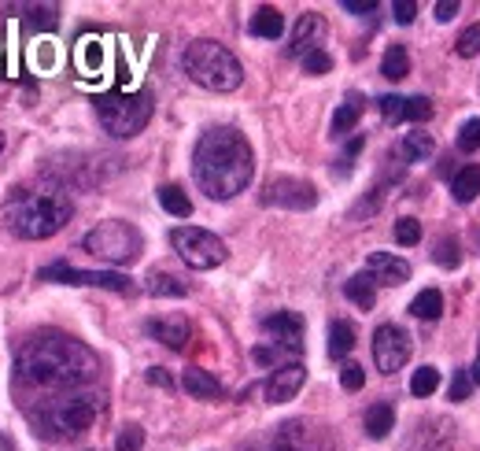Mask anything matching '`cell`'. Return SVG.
Wrapping results in <instances>:
<instances>
[{"label": "cell", "mask_w": 480, "mask_h": 451, "mask_svg": "<svg viewBox=\"0 0 480 451\" xmlns=\"http://www.w3.org/2000/svg\"><path fill=\"white\" fill-rule=\"evenodd\" d=\"M100 374V359L89 344H81L67 333H37L19 348L15 378L27 388H45V393H67V388H86Z\"/></svg>", "instance_id": "1"}, {"label": "cell", "mask_w": 480, "mask_h": 451, "mask_svg": "<svg viewBox=\"0 0 480 451\" xmlns=\"http://www.w3.org/2000/svg\"><path fill=\"white\" fill-rule=\"evenodd\" d=\"M193 174L196 186L211 200H233L248 189L255 174V152L248 137L233 126H211L193 152Z\"/></svg>", "instance_id": "2"}, {"label": "cell", "mask_w": 480, "mask_h": 451, "mask_svg": "<svg viewBox=\"0 0 480 451\" xmlns=\"http://www.w3.org/2000/svg\"><path fill=\"white\" fill-rule=\"evenodd\" d=\"M71 196L59 189H15L4 203V226L23 241H49L71 222Z\"/></svg>", "instance_id": "3"}, {"label": "cell", "mask_w": 480, "mask_h": 451, "mask_svg": "<svg viewBox=\"0 0 480 451\" xmlns=\"http://www.w3.org/2000/svg\"><path fill=\"white\" fill-rule=\"evenodd\" d=\"M181 64H185V74H189L196 86L203 89H211V93H233L240 81H244V67H240V59L229 52L225 45H218V41L211 37H200L193 41L189 49H185L181 56Z\"/></svg>", "instance_id": "4"}, {"label": "cell", "mask_w": 480, "mask_h": 451, "mask_svg": "<svg viewBox=\"0 0 480 451\" xmlns=\"http://www.w3.org/2000/svg\"><path fill=\"white\" fill-rule=\"evenodd\" d=\"M100 411H103V400L96 393H71L45 407V418H41L37 433H49L56 440H74L81 433H89Z\"/></svg>", "instance_id": "5"}, {"label": "cell", "mask_w": 480, "mask_h": 451, "mask_svg": "<svg viewBox=\"0 0 480 451\" xmlns=\"http://www.w3.org/2000/svg\"><path fill=\"white\" fill-rule=\"evenodd\" d=\"M96 115H100V126L108 130L111 137L126 141L137 137L152 118V93L149 89H137V93H108L96 100Z\"/></svg>", "instance_id": "6"}, {"label": "cell", "mask_w": 480, "mask_h": 451, "mask_svg": "<svg viewBox=\"0 0 480 451\" xmlns=\"http://www.w3.org/2000/svg\"><path fill=\"white\" fill-rule=\"evenodd\" d=\"M81 248H86L89 256L103 259V263H111V266H130L141 259V248H144V241H141V230L130 222H122V218H111V222H100L96 230L86 233V241H81Z\"/></svg>", "instance_id": "7"}, {"label": "cell", "mask_w": 480, "mask_h": 451, "mask_svg": "<svg viewBox=\"0 0 480 451\" xmlns=\"http://www.w3.org/2000/svg\"><path fill=\"white\" fill-rule=\"evenodd\" d=\"M171 244L181 256V263H189L193 271H215L225 263V241L215 237L211 230H200V226H178L171 230Z\"/></svg>", "instance_id": "8"}, {"label": "cell", "mask_w": 480, "mask_h": 451, "mask_svg": "<svg viewBox=\"0 0 480 451\" xmlns=\"http://www.w3.org/2000/svg\"><path fill=\"white\" fill-rule=\"evenodd\" d=\"M37 278L41 281H59V285H93V289H111V293H122V296L133 293V281L126 274H118V271H81V266H71V263H52Z\"/></svg>", "instance_id": "9"}, {"label": "cell", "mask_w": 480, "mask_h": 451, "mask_svg": "<svg viewBox=\"0 0 480 451\" xmlns=\"http://www.w3.org/2000/svg\"><path fill=\"white\" fill-rule=\"evenodd\" d=\"M410 359V337L407 330H400V325H377L373 330V366H377L381 374H400L403 366Z\"/></svg>", "instance_id": "10"}, {"label": "cell", "mask_w": 480, "mask_h": 451, "mask_svg": "<svg viewBox=\"0 0 480 451\" xmlns=\"http://www.w3.org/2000/svg\"><path fill=\"white\" fill-rule=\"evenodd\" d=\"M270 451H332V444H329V433L322 425L307 422V418H296V422H285L278 429Z\"/></svg>", "instance_id": "11"}, {"label": "cell", "mask_w": 480, "mask_h": 451, "mask_svg": "<svg viewBox=\"0 0 480 451\" xmlns=\"http://www.w3.org/2000/svg\"><path fill=\"white\" fill-rule=\"evenodd\" d=\"M263 203H270V208H292V211H307L318 203V193L310 181L303 178H270L266 189H263Z\"/></svg>", "instance_id": "12"}, {"label": "cell", "mask_w": 480, "mask_h": 451, "mask_svg": "<svg viewBox=\"0 0 480 451\" xmlns=\"http://www.w3.org/2000/svg\"><path fill=\"white\" fill-rule=\"evenodd\" d=\"M263 333H266V344L278 348L281 355L296 359L303 352V318L296 311H278V315L263 318Z\"/></svg>", "instance_id": "13"}, {"label": "cell", "mask_w": 480, "mask_h": 451, "mask_svg": "<svg viewBox=\"0 0 480 451\" xmlns=\"http://www.w3.org/2000/svg\"><path fill=\"white\" fill-rule=\"evenodd\" d=\"M322 37H325V19L318 11H303L296 19V27H292V37H288V56H310V52H318L322 45Z\"/></svg>", "instance_id": "14"}, {"label": "cell", "mask_w": 480, "mask_h": 451, "mask_svg": "<svg viewBox=\"0 0 480 451\" xmlns=\"http://www.w3.org/2000/svg\"><path fill=\"white\" fill-rule=\"evenodd\" d=\"M307 381V371H303V363H285L278 366L274 374L266 378V403H288V400H296L300 396V388Z\"/></svg>", "instance_id": "15"}, {"label": "cell", "mask_w": 480, "mask_h": 451, "mask_svg": "<svg viewBox=\"0 0 480 451\" xmlns=\"http://www.w3.org/2000/svg\"><path fill=\"white\" fill-rule=\"evenodd\" d=\"M377 108L388 122H429L432 118L429 96H381Z\"/></svg>", "instance_id": "16"}, {"label": "cell", "mask_w": 480, "mask_h": 451, "mask_svg": "<svg viewBox=\"0 0 480 451\" xmlns=\"http://www.w3.org/2000/svg\"><path fill=\"white\" fill-rule=\"evenodd\" d=\"M410 451H454V422L451 418L422 422V429L414 433Z\"/></svg>", "instance_id": "17"}, {"label": "cell", "mask_w": 480, "mask_h": 451, "mask_svg": "<svg viewBox=\"0 0 480 451\" xmlns=\"http://www.w3.org/2000/svg\"><path fill=\"white\" fill-rule=\"evenodd\" d=\"M366 274L377 285H403V281H410V266H407V259L392 256V252H370Z\"/></svg>", "instance_id": "18"}, {"label": "cell", "mask_w": 480, "mask_h": 451, "mask_svg": "<svg viewBox=\"0 0 480 451\" xmlns=\"http://www.w3.org/2000/svg\"><path fill=\"white\" fill-rule=\"evenodd\" d=\"M149 337H156L159 344L181 352V348L189 344V337H193V325H189V318H185V315H163V318L149 322Z\"/></svg>", "instance_id": "19"}, {"label": "cell", "mask_w": 480, "mask_h": 451, "mask_svg": "<svg viewBox=\"0 0 480 451\" xmlns=\"http://www.w3.org/2000/svg\"><path fill=\"white\" fill-rule=\"evenodd\" d=\"M362 111H366V96L362 93H347L344 96V104L332 111V137H347L354 126H359V118H362Z\"/></svg>", "instance_id": "20"}, {"label": "cell", "mask_w": 480, "mask_h": 451, "mask_svg": "<svg viewBox=\"0 0 480 451\" xmlns=\"http://www.w3.org/2000/svg\"><path fill=\"white\" fill-rule=\"evenodd\" d=\"M181 385H185V393L196 400H222V381L215 374L200 371V366H189V371L181 374Z\"/></svg>", "instance_id": "21"}, {"label": "cell", "mask_w": 480, "mask_h": 451, "mask_svg": "<svg viewBox=\"0 0 480 451\" xmlns=\"http://www.w3.org/2000/svg\"><path fill=\"white\" fill-rule=\"evenodd\" d=\"M252 34H255V37H266V41H278V37L285 34V15H281L274 4L255 8V15H252Z\"/></svg>", "instance_id": "22"}, {"label": "cell", "mask_w": 480, "mask_h": 451, "mask_svg": "<svg viewBox=\"0 0 480 451\" xmlns=\"http://www.w3.org/2000/svg\"><path fill=\"white\" fill-rule=\"evenodd\" d=\"M432 149H436V141H432V134H403V141L395 145V156H403V167L407 163H417V159H429L432 156Z\"/></svg>", "instance_id": "23"}, {"label": "cell", "mask_w": 480, "mask_h": 451, "mask_svg": "<svg viewBox=\"0 0 480 451\" xmlns=\"http://www.w3.org/2000/svg\"><path fill=\"white\" fill-rule=\"evenodd\" d=\"M344 296L354 303V307H362V311H373V303H377V289H373V278L370 274H354L344 281Z\"/></svg>", "instance_id": "24"}, {"label": "cell", "mask_w": 480, "mask_h": 451, "mask_svg": "<svg viewBox=\"0 0 480 451\" xmlns=\"http://www.w3.org/2000/svg\"><path fill=\"white\" fill-rule=\"evenodd\" d=\"M451 193H454L458 203H473L476 200V193H480V167H476V163H466V167L451 178Z\"/></svg>", "instance_id": "25"}, {"label": "cell", "mask_w": 480, "mask_h": 451, "mask_svg": "<svg viewBox=\"0 0 480 451\" xmlns=\"http://www.w3.org/2000/svg\"><path fill=\"white\" fill-rule=\"evenodd\" d=\"M410 315L422 318V322H436L444 315V293L440 289H422L410 300Z\"/></svg>", "instance_id": "26"}, {"label": "cell", "mask_w": 480, "mask_h": 451, "mask_svg": "<svg viewBox=\"0 0 480 451\" xmlns=\"http://www.w3.org/2000/svg\"><path fill=\"white\" fill-rule=\"evenodd\" d=\"M392 429H395V407L392 403H373L366 411V433L373 440H385Z\"/></svg>", "instance_id": "27"}, {"label": "cell", "mask_w": 480, "mask_h": 451, "mask_svg": "<svg viewBox=\"0 0 480 451\" xmlns=\"http://www.w3.org/2000/svg\"><path fill=\"white\" fill-rule=\"evenodd\" d=\"M144 293H152V296H185L189 293V285H185L181 278H174V274H166V271H152L149 278H144Z\"/></svg>", "instance_id": "28"}, {"label": "cell", "mask_w": 480, "mask_h": 451, "mask_svg": "<svg viewBox=\"0 0 480 451\" xmlns=\"http://www.w3.org/2000/svg\"><path fill=\"white\" fill-rule=\"evenodd\" d=\"M159 203H163V211L174 215V218H189V215H193V200H189V193H185L181 186H174V181L159 189Z\"/></svg>", "instance_id": "29"}, {"label": "cell", "mask_w": 480, "mask_h": 451, "mask_svg": "<svg viewBox=\"0 0 480 451\" xmlns=\"http://www.w3.org/2000/svg\"><path fill=\"white\" fill-rule=\"evenodd\" d=\"M351 348H354V325L344 322V318H337V322L329 325V355L332 359H344V355H351Z\"/></svg>", "instance_id": "30"}, {"label": "cell", "mask_w": 480, "mask_h": 451, "mask_svg": "<svg viewBox=\"0 0 480 451\" xmlns=\"http://www.w3.org/2000/svg\"><path fill=\"white\" fill-rule=\"evenodd\" d=\"M381 74H385L388 81H403V78L410 74V56H407L403 45H388V52H385V59H381Z\"/></svg>", "instance_id": "31"}, {"label": "cell", "mask_w": 480, "mask_h": 451, "mask_svg": "<svg viewBox=\"0 0 480 451\" xmlns=\"http://www.w3.org/2000/svg\"><path fill=\"white\" fill-rule=\"evenodd\" d=\"M19 11H30L27 23L30 30H56L59 27V8L56 4H15Z\"/></svg>", "instance_id": "32"}, {"label": "cell", "mask_w": 480, "mask_h": 451, "mask_svg": "<svg viewBox=\"0 0 480 451\" xmlns=\"http://www.w3.org/2000/svg\"><path fill=\"white\" fill-rule=\"evenodd\" d=\"M440 388V371L436 366H417L414 378H410V393L414 396H432Z\"/></svg>", "instance_id": "33"}, {"label": "cell", "mask_w": 480, "mask_h": 451, "mask_svg": "<svg viewBox=\"0 0 480 451\" xmlns=\"http://www.w3.org/2000/svg\"><path fill=\"white\" fill-rule=\"evenodd\" d=\"M432 259L444 266V271H454L458 263H462V252H458V241L454 237H440L432 244Z\"/></svg>", "instance_id": "34"}, {"label": "cell", "mask_w": 480, "mask_h": 451, "mask_svg": "<svg viewBox=\"0 0 480 451\" xmlns=\"http://www.w3.org/2000/svg\"><path fill=\"white\" fill-rule=\"evenodd\" d=\"M454 52L462 56V59L480 56V23H473V27H466L462 34H458V41H454Z\"/></svg>", "instance_id": "35"}, {"label": "cell", "mask_w": 480, "mask_h": 451, "mask_svg": "<svg viewBox=\"0 0 480 451\" xmlns=\"http://www.w3.org/2000/svg\"><path fill=\"white\" fill-rule=\"evenodd\" d=\"M458 152H476L480 149V118H469L458 126V137H454Z\"/></svg>", "instance_id": "36"}, {"label": "cell", "mask_w": 480, "mask_h": 451, "mask_svg": "<svg viewBox=\"0 0 480 451\" xmlns=\"http://www.w3.org/2000/svg\"><path fill=\"white\" fill-rule=\"evenodd\" d=\"M469 393H473V374L469 371H454V378L447 385V400L462 403V400H469Z\"/></svg>", "instance_id": "37"}, {"label": "cell", "mask_w": 480, "mask_h": 451, "mask_svg": "<svg viewBox=\"0 0 480 451\" xmlns=\"http://www.w3.org/2000/svg\"><path fill=\"white\" fill-rule=\"evenodd\" d=\"M141 444H144V429L141 425H122L118 429L115 451H141Z\"/></svg>", "instance_id": "38"}, {"label": "cell", "mask_w": 480, "mask_h": 451, "mask_svg": "<svg viewBox=\"0 0 480 451\" xmlns=\"http://www.w3.org/2000/svg\"><path fill=\"white\" fill-rule=\"evenodd\" d=\"M332 71V56L325 52V49H318V52H310V56H303V74H329Z\"/></svg>", "instance_id": "39"}, {"label": "cell", "mask_w": 480, "mask_h": 451, "mask_svg": "<svg viewBox=\"0 0 480 451\" xmlns=\"http://www.w3.org/2000/svg\"><path fill=\"white\" fill-rule=\"evenodd\" d=\"M395 241H400V244H417V241H422V222H417V218H400V222H395Z\"/></svg>", "instance_id": "40"}, {"label": "cell", "mask_w": 480, "mask_h": 451, "mask_svg": "<svg viewBox=\"0 0 480 451\" xmlns=\"http://www.w3.org/2000/svg\"><path fill=\"white\" fill-rule=\"evenodd\" d=\"M340 385L347 388V393H359V388L366 385V371L359 363H344V371H340Z\"/></svg>", "instance_id": "41"}, {"label": "cell", "mask_w": 480, "mask_h": 451, "mask_svg": "<svg viewBox=\"0 0 480 451\" xmlns=\"http://www.w3.org/2000/svg\"><path fill=\"white\" fill-rule=\"evenodd\" d=\"M100 59H103L100 41H86V56H81V67H86V71L93 74V71H100Z\"/></svg>", "instance_id": "42"}, {"label": "cell", "mask_w": 480, "mask_h": 451, "mask_svg": "<svg viewBox=\"0 0 480 451\" xmlns=\"http://www.w3.org/2000/svg\"><path fill=\"white\" fill-rule=\"evenodd\" d=\"M392 11H395V23H414V15H417V4H414V0H395V4H392Z\"/></svg>", "instance_id": "43"}, {"label": "cell", "mask_w": 480, "mask_h": 451, "mask_svg": "<svg viewBox=\"0 0 480 451\" xmlns=\"http://www.w3.org/2000/svg\"><path fill=\"white\" fill-rule=\"evenodd\" d=\"M458 11H462V4H458V0H440V4H436V19H440V23H451Z\"/></svg>", "instance_id": "44"}, {"label": "cell", "mask_w": 480, "mask_h": 451, "mask_svg": "<svg viewBox=\"0 0 480 451\" xmlns=\"http://www.w3.org/2000/svg\"><path fill=\"white\" fill-rule=\"evenodd\" d=\"M344 11H351V15H370V11H377V0H344Z\"/></svg>", "instance_id": "45"}, {"label": "cell", "mask_w": 480, "mask_h": 451, "mask_svg": "<svg viewBox=\"0 0 480 451\" xmlns=\"http://www.w3.org/2000/svg\"><path fill=\"white\" fill-rule=\"evenodd\" d=\"M149 381H152V385H159V388H171V385H174V381H171V374H166L163 366H152V371H149Z\"/></svg>", "instance_id": "46"}, {"label": "cell", "mask_w": 480, "mask_h": 451, "mask_svg": "<svg viewBox=\"0 0 480 451\" xmlns=\"http://www.w3.org/2000/svg\"><path fill=\"white\" fill-rule=\"evenodd\" d=\"M469 374H473V385H480V348H476V363L469 366Z\"/></svg>", "instance_id": "47"}, {"label": "cell", "mask_w": 480, "mask_h": 451, "mask_svg": "<svg viewBox=\"0 0 480 451\" xmlns=\"http://www.w3.org/2000/svg\"><path fill=\"white\" fill-rule=\"evenodd\" d=\"M0 152H4V134H0Z\"/></svg>", "instance_id": "48"}]
</instances>
